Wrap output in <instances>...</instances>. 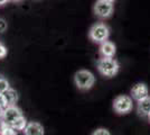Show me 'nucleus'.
Wrapping results in <instances>:
<instances>
[{"label":"nucleus","instance_id":"aec40b11","mask_svg":"<svg viewBox=\"0 0 150 135\" xmlns=\"http://www.w3.org/2000/svg\"><path fill=\"white\" fill-rule=\"evenodd\" d=\"M148 119H149V122H150V114H149V116H148Z\"/></svg>","mask_w":150,"mask_h":135},{"label":"nucleus","instance_id":"f03ea898","mask_svg":"<svg viewBox=\"0 0 150 135\" xmlns=\"http://www.w3.org/2000/svg\"><path fill=\"white\" fill-rule=\"evenodd\" d=\"M74 82L80 90H88L93 87L95 77L88 70H79L74 76Z\"/></svg>","mask_w":150,"mask_h":135},{"label":"nucleus","instance_id":"f8f14e48","mask_svg":"<svg viewBox=\"0 0 150 135\" xmlns=\"http://www.w3.org/2000/svg\"><path fill=\"white\" fill-rule=\"evenodd\" d=\"M27 124H28V123H27V119H26L24 116H21V117H19L17 121H15L10 126H11L15 131H25Z\"/></svg>","mask_w":150,"mask_h":135},{"label":"nucleus","instance_id":"f3484780","mask_svg":"<svg viewBox=\"0 0 150 135\" xmlns=\"http://www.w3.org/2000/svg\"><path fill=\"white\" fill-rule=\"evenodd\" d=\"M7 28H8V24H7V21L4 19V18H0V33L6 32Z\"/></svg>","mask_w":150,"mask_h":135},{"label":"nucleus","instance_id":"a211bd4d","mask_svg":"<svg viewBox=\"0 0 150 135\" xmlns=\"http://www.w3.org/2000/svg\"><path fill=\"white\" fill-rule=\"evenodd\" d=\"M7 55V47L0 42V59H4Z\"/></svg>","mask_w":150,"mask_h":135},{"label":"nucleus","instance_id":"39448f33","mask_svg":"<svg viewBox=\"0 0 150 135\" xmlns=\"http://www.w3.org/2000/svg\"><path fill=\"white\" fill-rule=\"evenodd\" d=\"M94 14L100 18H109L114 10V2L111 0H99L93 7Z\"/></svg>","mask_w":150,"mask_h":135},{"label":"nucleus","instance_id":"7ed1b4c3","mask_svg":"<svg viewBox=\"0 0 150 135\" xmlns=\"http://www.w3.org/2000/svg\"><path fill=\"white\" fill-rule=\"evenodd\" d=\"M109 35H110V29L103 23H96L95 25L91 27V29L88 32L90 39L95 43H101V44L108 41Z\"/></svg>","mask_w":150,"mask_h":135},{"label":"nucleus","instance_id":"20e7f679","mask_svg":"<svg viewBox=\"0 0 150 135\" xmlns=\"http://www.w3.org/2000/svg\"><path fill=\"white\" fill-rule=\"evenodd\" d=\"M133 103H132V98L127 95H120L115 97L113 100V109L115 113H118L120 115L128 114L132 110Z\"/></svg>","mask_w":150,"mask_h":135},{"label":"nucleus","instance_id":"1a4fd4ad","mask_svg":"<svg viewBox=\"0 0 150 135\" xmlns=\"http://www.w3.org/2000/svg\"><path fill=\"white\" fill-rule=\"evenodd\" d=\"M24 133L25 135H44V127L37 122H30L27 124Z\"/></svg>","mask_w":150,"mask_h":135},{"label":"nucleus","instance_id":"6ab92c4d","mask_svg":"<svg viewBox=\"0 0 150 135\" xmlns=\"http://www.w3.org/2000/svg\"><path fill=\"white\" fill-rule=\"evenodd\" d=\"M8 1H6V0H2V1H0V6H2V5H6Z\"/></svg>","mask_w":150,"mask_h":135},{"label":"nucleus","instance_id":"ddd939ff","mask_svg":"<svg viewBox=\"0 0 150 135\" xmlns=\"http://www.w3.org/2000/svg\"><path fill=\"white\" fill-rule=\"evenodd\" d=\"M0 135H17V132L4 122L0 123Z\"/></svg>","mask_w":150,"mask_h":135},{"label":"nucleus","instance_id":"9d476101","mask_svg":"<svg viewBox=\"0 0 150 135\" xmlns=\"http://www.w3.org/2000/svg\"><path fill=\"white\" fill-rule=\"evenodd\" d=\"M138 114L142 117H148L150 114V96L138 101L137 106Z\"/></svg>","mask_w":150,"mask_h":135},{"label":"nucleus","instance_id":"4468645a","mask_svg":"<svg viewBox=\"0 0 150 135\" xmlns=\"http://www.w3.org/2000/svg\"><path fill=\"white\" fill-rule=\"evenodd\" d=\"M9 89H10V87H9L8 80L5 78H0V94H4Z\"/></svg>","mask_w":150,"mask_h":135},{"label":"nucleus","instance_id":"423d86ee","mask_svg":"<svg viewBox=\"0 0 150 135\" xmlns=\"http://www.w3.org/2000/svg\"><path fill=\"white\" fill-rule=\"evenodd\" d=\"M23 116V113L20 108H18L16 105L15 106H9L8 108L4 110V115H2V122L7 125H11L15 121H17L19 117Z\"/></svg>","mask_w":150,"mask_h":135},{"label":"nucleus","instance_id":"6e6552de","mask_svg":"<svg viewBox=\"0 0 150 135\" xmlns=\"http://www.w3.org/2000/svg\"><path fill=\"white\" fill-rule=\"evenodd\" d=\"M115 51V45L110 41H105L100 45V53L102 58H113Z\"/></svg>","mask_w":150,"mask_h":135},{"label":"nucleus","instance_id":"dca6fc26","mask_svg":"<svg viewBox=\"0 0 150 135\" xmlns=\"http://www.w3.org/2000/svg\"><path fill=\"white\" fill-rule=\"evenodd\" d=\"M92 135H111V134H110V132L106 129H98L92 133Z\"/></svg>","mask_w":150,"mask_h":135},{"label":"nucleus","instance_id":"2eb2a0df","mask_svg":"<svg viewBox=\"0 0 150 135\" xmlns=\"http://www.w3.org/2000/svg\"><path fill=\"white\" fill-rule=\"evenodd\" d=\"M0 107H1L4 110L9 107V104H8V101L6 100V98L4 97L2 94H0Z\"/></svg>","mask_w":150,"mask_h":135},{"label":"nucleus","instance_id":"9b49d317","mask_svg":"<svg viewBox=\"0 0 150 135\" xmlns=\"http://www.w3.org/2000/svg\"><path fill=\"white\" fill-rule=\"evenodd\" d=\"M2 95L6 98V100L8 101L9 106H15V104L18 101V94H17L16 90L11 89V88L9 90H7L6 92H4Z\"/></svg>","mask_w":150,"mask_h":135},{"label":"nucleus","instance_id":"f257e3e1","mask_svg":"<svg viewBox=\"0 0 150 135\" xmlns=\"http://www.w3.org/2000/svg\"><path fill=\"white\" fill-rule=\"evenodd\" d=\"M98 70L103 77L112 78L119 72V63L113 58H101L98 61Z\"/></svg>","mask_w":150,"mask_h":135},{"label":"nucleus","instance_id":"0eeeda50","mask_svg":"<svg viewBox=\"0 0 150 135\" xmlns=\"http://www.w3.org/2000/svg\"><path fill=\"white\" fill-rule=\"evenodd\" d=\"M131 96L134 100L140 101L144 98L149 97V89H148V86L144 82H139L136 84L131 89Z\"/></svg>","mask_w":150,"mask_h":135}]
</instances>
